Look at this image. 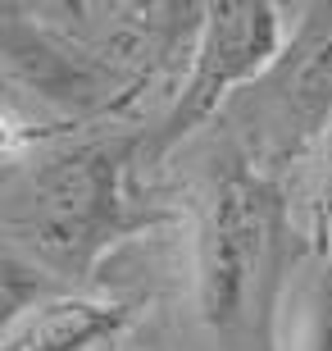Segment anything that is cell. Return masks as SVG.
Returning <instances> with one entry per match:
<instances>
[{"instance_id": "cell-1", "label": "cell", "mask_w": 332, "mask_h": 351, "mask_svg": "<svg viewBox=\"0 0 332 351\" xmlns=\"http://www.w3.org/2000/svg\"><path fill=\"white\" fill-rule=\"evenodd\" d=\"M137 151L141 137H96L55 151L27 173L10 228L55 283H91L118 242L173 219L132 196Z\"/></svg>"}, {"instance_id": "cell-2", "label": "cell", "mask_w": 332, "mask_h": 351, "mask_svg": "<svg viewBox=\"0 0 332 351\" xmlns=\"http://www.w3.org/2000/svg\"><path fill=\"white\" fill-rule=\"evenodd\" d=\"M287 219L278 187L242 156H223L196 210V311L223 338L255 328L268 347L287 278Z\"/></svg>"}, {"instance_id": "cell-3", "label": "cell", "mask_w": 332, "mask_h": 351, "mask_svg": "<svg viewBox=\"0 0 332 351\" xmlns=\"http://www.w3.org/2000/svg\"><path fill=\"white\" fill-rule=\"evenodd\" d=\"M282 51H287V19H282L278 5H268V0L205 5L201 23H196L192 73L168 105L151 151L164 156L168 146L192 137L201 123H209L228 105V96L237 87H255L282 60Z\"/></svg>"}, {"instance_id": "cell-4", "label": "cell", "mask_w": 332, "mask_h": 351, "mask_svg": "<svg viewBox=\"0 0 332 351\" xmlns=\"http://www.w3.org/2000/svg\"><path fill=\"white\" fill-rule=\"evenodd\" d=\"M246 91V114L255 119V128L242 160L273 182L278 169L323 146L332 128V23H301L282 60Z\"/></svg>"}, {"instance_id": "cell-5", "label": "cell", "mask_w": 332, "mask_h": 351, "mask_svg": "<svg viewBox=\"0 0 332 351\" xmlns=\"http://www.w3.org/2000/svg\"><path fill=\"white\" fill-rule=\"evenodd\" d=\"M128 324H132L128 301L55 292V297L27 306L23 315L5 319L0 351H91L101 342H114Z\"/></svg>"}, {"instance_id": "cell-6", "label": "cell", "mask_w": 332, "mask_h": 351, "mask_svg": "<svg viewBox=\"0 0 332 351\" xmlns=\"http://www.w3.org/2000/svg\"><path fill=\"white\" fill-rule=\"evenodd\" d=\"M0 46H5V69H10V78L27 82L32 91H41L46 101L55 105H96L110 96V73L96 69L87 55L68 51L64 41L46 37L41 27H27L23 19H5L0 23Z\"/></svg>"}, {"instance_id": "cell-7", "label": "cell", "mask_w": 332, "mask_h": 351, "mask_svg": "<svg viewBox=\"0 0 332 351\" xmlns=\"http://www.w3.org/2000/svg\"><path fill=\"white\" fill-rule=\"evenodd\" d=\"M273 324H287L278 351H332V261L314 256L309 278L292 292V306L273 311Z\"/></svg>"}, {"instance_id": "cell-8", "label": "cell", "mask_w": 332, "mask_h": 351, "mask_svg": "<svg viewBox=\"0 0 332 351\" xmlns=\"http://www.w3.org/2000/svg\"><path fill=\"white\" fill-rule=\"evenodd\" d=\"M309 251L332 261V128L319 146V187H314V228H309Z\"/></svg>"}]
</instances>
